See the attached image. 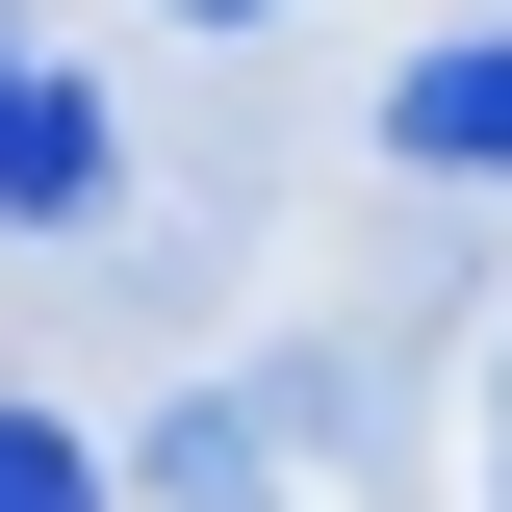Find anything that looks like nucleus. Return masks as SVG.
I'll list each match as a JSON object with an SVG mask.
<instances>
[{
	"mask_svg": "<svg viewBox=\"0 0 512 512\" xmlns=\"http://www.w3.org/2000/svg\"><path fill=\"white\" fill-rule=\"evenodd\" d=\"M282 436H308L282 384H205V410L128 436V487H154V512H308V487H282Z\"/></svg>",
	"mask_w": 512,
	"mask_h": 512,
	"instance_id": "obj_1",
	"label": "nucleus"
},
{
	"mask_svg": "<svg viewBox=\"0 0 512 512\" xmlns=\"http://www.w3.org/2000/svg\"><path fill=\"white\" fill-rule=\"evenodd\" d=\"M384 154H410V180H512V26H461V52L384 77Z\"/></svg>",
	"mask_w": 512,
	"mask_h": 512,
	"instance_id": "obj_2",
	"label": "nucleus"
},
{
	"mask_svg": "<svg viewBox=\"0 0 512 512\" xmlns=\"http://www.w3.org/2000/svg\"><path fill=\"white\" fill-rule=\"evenodd\" d=\"M0 205H52V231L103 205V103H77V77L26 52V26H0Z\"/></svg>",
	"mask_w": 512,
	"mask_h": 512,
	"instance_id": "obj_3",
	"label": "nucleus"
},
{
	"mask_svg": "<svg viewBox=\"0 0 512 512\" xmlns=\"http://www.w3.org/2000/svg\"><path fill=\"white\" fill-rule=\"evenodd\" d=\"M0 512H103V461H77L52 410H0Z\"/></svg>",
	"mask_w": 512,
	"mask_h": 512,
	"instance_id": "obj_4",
	"label": "nucleus"
},
{
	"mask_svg": "<svg viewBox=\"0 0 512 512\" xmlns=\"http://www.w3.org/2000/svg\"><path fill=\"white\" fill-rule=\"evenodd\" d=\"M487 487H512V359H487Z\"/></svg>",
	"mask_w": 512,
	"mask_h": 512,
	"instance_id": "obj_5",
	"label": "nucleus"
},
{
	"mask_svg": "<svg viewBox=\"0 0 512 512\" xmlns=\"http://www.w3.org/2000/svg\"><path fill=\"white\" fill-rule=\"evenodd\" d=\"M180 26H282V0H180Z\"/></svg>",
	"mask_w": 512,
	"mask_h": 512,
	"instance_id": "obj_6",
	"label": "nucleus"
}]
</instances>
